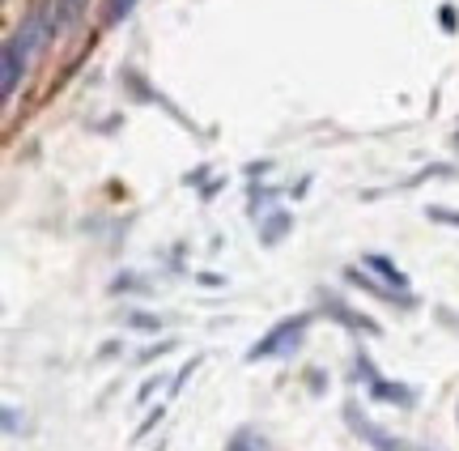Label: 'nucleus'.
I'll return each mask as SVG.
<instances>
[{"instance_id":"nucleus-7","label":"nucleus","mask_w":459,"mask_h":451,"mask_svg":"<svg viewBox=\"0 0 459 451\" xmlns=\"http://www.w3.org/2000/svg\"><path fill=\"white\" fill-rule=\"evenodd\" d=\"M289 230H294V217L281 209V213H272L268 221H260V243H264V247H277Z\"/></svg>"},{"instance_id":"nucleus-10","label":"nucleus","mask_w":459,"mask_h":451,"mask_svg":"<svg viewBox=\"0 0 459 451\" xmlns=\"http://www.w3.org/2000/svg\"><path fill=\"white\" fill-rule=\"evenodd\" d=\"M425 217H430V221H442V226H459V213L455 209H442V205H430Z\"/></svg>"},{"instance_id":"nucleus-2","label":"nucleus","mask_w":459,"mask_h":451,"mask_svg":"<svg viewBox=\"0 0 459 451\" xmlns=\"http://www.w3.org/2000/svg\"><path fill=\"white\" fill-rule=\"evenodd\" d=\"M353 362H358V374H362V383H366V396H370L374 405L417 409V388H408V383H396V379H382L379 366L370 362V353H366V350L353 353Z\"/></svg>"},{"instance_id":"nucleus-11","label":"nucleus","mask_w":459,"mask_h":451,"mask_svg":"<svg viewBox=\"0 0 459 451\" xmlns=\"http://www.w3.org/2000/svg\"><path fill=\"white\" fill-rule=\"evenodd\" d=\"M226 451H260V443H255L247 431H238V434H234V439L226 443Z\"/></svg>"},{"instance_id":"nucleus-3","label":"nucleus","mask_w":459,"mask_h":451,"mask_svg":"<svg viewBox=\"0 0 459 451\" xmlns=\"http://www.w3.org/2000/svg\"><path fill=\"white\" fill-rule=\"evenodd\" d=\"M344 426L362 439L370 451H442V447H417V443H408V439H396L391 431H382L379 422H370L362 413V405H344Z\"/></svg>"},{"instance_id":"nucleus-9","label":"nucleus","mask_w":459,"mask_h":451,"mask_svg":"<svg viewBox=\"0 0 459 451\" xmlns=\"http://www.w3.org/2000/svg\"><path fill=\"white\" fill-rule=\"evenodd\" d=\"M124 324H128V328H145V333H157V328H162V319H157V315H145V311H128Z\"/></svg>"},{"instance_id":"nucleus-1","label":"nucleus","mask_w":459,"mask_h":451,"mask_svg":"<svg viewBox=\"0 0 459 451\" xmlns=\"http://www.w3.org/2000/svg\"><path fill=\"white\" fill-rule=\"evenodd\" d=\"M306 328H310V311L277 319V324L247 350V362H268V358H289V353H298L306 341Z\"/></svg>"},{"instance_id":"nucleus-13","label":"nucleus","mask_w":459,"mask_h":451,"mask_svg":"<svg viewBox=\"0 0 459 451\" xmlns=\"http://www.w3.org/2000/svg\"><path fill=\"white\" fill-rule=\"evenodd\" d=\"M434 315H439V319H442V324H447V328H455V333H459V315H451V311H447V307H439V311H434Z\"/></svg>"},{"instance_id":"nucleus-8","label":"nucleus","mask_w":459,"mask_h":451,"mask_svg":"<svg viewBox=\"0 0 459 451\" xmlns=\"http://www.w3.org/2000/svg\"><path fill=\"white\" fill-rule=\"evenodd\" d=\"M136 9V0H102V26H115L124 21Z\"/></svg>"},{"instance_id":"nucleus-15","label":"nucleus","mask_w":459,"mask_h":451,"mask_svg":"<svg viewBox=\"0 0 459 451\" xmlns=\"http://www.w3.org/2000/svg\"><path fill=\"white\" fill-rule=\"evenodd\" d=\"M455 145H459V137H455Z\"/></svg>"},{"instance_id":"nucleus-4","label":"nucleus","mask_w":459,"mask_h":451,"mask_svg":"<svg viewBox=\"0 0 459 451\" xmlns=\"http://www.w3.org/2000/svg\"><path fill=\"white\" fill-rule=\"evenodd\" d=\"M324 315L327 319H336L341 328H349V333H358V336H382V324L379 319H370L366 311H353L344 298H336V294H324Z\"/></svg>"},{"instance_id":"nucleus-6","label":"nucleus","mask_w":459,"mask_h":451,"mask_svg":"<svg viewBox=\"0 0 459 451\" xmlns=\"http://www.w3.org/2000/svg\"><path fill=\"white\" fill-rule=\"evenodd\" d=\"M362 269H370V273L379 277V281L396 286V290H408V277H404V273H400V264H396V260H387V255H379V252L362 255Z\"/></svg>"},{"instance_id":"nucleus-12","label":"nucleus","mask_w":459,"mask_h":451,"mask_svg":"<svg viewBox=\"0 0 459 451\" xmlns=\"http://www.w3.org/2000/svg\"><path fill=\"white\" fill-rule=\"evenodd\" d=\"M0 413H4V431H9V434H18V409H13V405H4Z\"/></svg>"},{"instance_id":"nucleus-5","label":"nucleus","mask_w":459,"mask_h":451,"mask_svg":"<svg viewBox=\"0 0 459 451\" xmlns=\"http://www.w3.org/2000/svg\"><path fill=\"white\" fill-rule=\"evenodd\" d=\"M344 281L349 286H358V290H366L370 298H382V302H396V307H404V311H413L417 307V298L408 294V290H396V286H387V281H370V277L358 269V264H349V269H341Z\"/></svg>"},{"instance_id":"nucleus-14","label":"nucleus","mask_w":459,"mask_h":451,"mask_svg":"<svg viewBox=\"0 0 459 451\" xmlns=\"http://www.w3.org/2000/svg\"><path fill=\"white\" fill-rule=\"evenodd\" d=\"M455 422H459V413H455Z\"/></svg>"}]
</instances>
